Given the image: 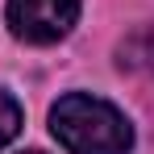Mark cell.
<instances>
[{
	"label": "cell",
	"instance_id": "obj_1",
	"mask_svg": "<svg viewBox=\"0 0 154 154\" xmlns=\"http://www.w3.org/2000/svg\"><path fill=\"white\" fill-rule=\"evenodd\" d=\"M50 133L67 154H129L133 150V125L117 104L71 92L50 108Z\"/></svg>",
	"mask_w": 154,
	"mask_h": 154
},
{
	"label": "cell",
	"instance_id": "obj_2",
	"mask_svg": "<svg viewBox=\"0 0 154 154\" xmlns=\"http://www.w3.org/2000/svg\"><path fill=\"white\" fill-rule=\"evenodd\" d=\"M83 0H8V29L29 46H50L63 42L79 21Z\"/></svg>",
	"mask_w": 154,
	"mask_h": 154
},
{
	"label": "cell",
	"instance_id": "obj_3",
	"mask_svg": "<svg viewBox=\"0 0 154 154\" xmlns=\"http://www.w3.org/2000/svg\"><path fill=\"white\" fill-rule=\"evenodd\" d=\"M117 63L129 67V71H137V67L154 71V29H137L125 46H121V58H117Z\"/></svg>",
	"mask_w": 154,
	"mask_h": 154
},
{
	"label": "cell",
	"instance_id": "obj_4",
	"mask_svg": "<svg viewBox=\"0 0 154 154\" xmlns=\"http://www.w3.org/2000/svg\"><path fill=\"white\" fill-rule=\"evenodd\" d=\"M21 133V104L13 100L8 92H0V150Z\"/></svg>",
	"mask_w": 154,
	"mask_h": 154
},
{
	"label": "cell",
	"instance_id": "obj_5",
	"mask_svg": "<svg viewBox=\"0 0 154 154\" xmlns=\"http://www.w3.org/2000/svg\"><path fill=\"white\" fill-rule=\"evenodd\" d=\"M21 154H42V150H21Z\"/></svg>",
	"mask_w": 154,
	"mask_h": 154
}]
</instances>
